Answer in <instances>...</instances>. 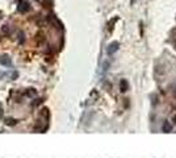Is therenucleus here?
<instances>
[{
  "mask_svg": "<svg viewBox=\"0 0 176 158\" xmlns=\"http://www.w3.org/2000/svg\"><path fill=\"white\" fill-rule=\"evenodd\" d=\"M17 8H19V11H20L21 13H25V12H28V11L30 9V5H29L26 2H20Z\"/></svg>",
  "mask_w": 176,
  "mask_h": 158,
  "instance_id": "1",
  "label": "nucleus"
},
{
  "mask_svg": "<svg viewBox=\"0 0 176 158\" xmlns=\"http://www.w3.org/2000/svg\"><path fill=\"white\" fill-rule=\"evenodd\" d=\"M7 58H8V57H3V59H0V62H2V63H7V65H9L11 62L7 59Z\"/></svg>",
  "mask_w": 176,
  "mask_h": 158,
  "instance_id": "2",
  "label": "nucleus"
}]
</instances>
